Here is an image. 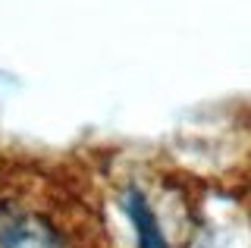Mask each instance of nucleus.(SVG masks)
Here are the masks:
<instances>
[{"mask_svg": "<svg viewBox=\"0 0 251 248\" xmlns=\"http://www.w3.org/2000/svg\"><path fill=\"white\" fill-rule=\"evenodd\" d=\"M126 214H129L132 226H135V239H138V248H170L167 236H163L160 223L151 211V204L145 201L138 189H129L126 192Z\"/></svg>", "mask_w": 251, "mask_h": 248, "instance_id": "nucleus-2", "label": "nucleus"}, {"mask_svg": "<svg viewBox=\"0 0 251 248\" xmlns=\"http://www.w3.org/2000/svg\"><path fill=\"white\" fill-rule=\"evenodd\" d=\"M0 248H63L50 223L22 207H0Z\"/></svg>", "mask_w": 251, "mask_h": 248, "instance_id": "nucleus-1", "label": "nucleus"}]
</instances>
